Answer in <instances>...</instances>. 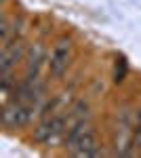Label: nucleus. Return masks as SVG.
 <instances>
[{
  "mask_svg": "<svg viewBox=\"0 0 141 158\" xmlns=\"http://www.w3.org/2000/svg\"><path fill=\"white\" fill-rule=\"evenodd\" d=\"M70 63H72V40L70 38H61V40H57L55 49L51 53V59H48L51 78H61L68 72Z\"/></svg>",
  "mask_w": 141,
  "mask_h": 158,
  "instance_id": "obj_3",
  "label": "nucleus"
},
{
  "mask_svg": "<svg viewBox=\"0 0 141 158\" xmlns=\"http://www.w3.org/2000/svg\"><path fill=\"white\" fill-rule=\"evenodd\" d=\"M27 55V47L21 38H13L11 42L2 44V53H0V74H6V72H13L15 65L19 61L25 59Z\"/></svg>",
  "mask_w": 141,
  "mask_h": 158,
  "instance_id": "obj_5",
  "label": "nucleus"
},
{
  "mask_svg": "<svg viewBox=\"0 0 141 158\" xmlns=\"http://www.w3.org/2000/svg\"><path fill=\"white\" fill-rule=\"evenodd\" d=\"M36 108H32L30 103H19V101H11L2 108V124L6 129H17V127H23L34 118Z\"/></svg>",
  "mask_w": 141,
  "mask_h": 158,
  "instance_id": "obj_2",
  "label": "nucleus"
},
{
  "mask_svg": "<svg viewBox=\"0 0 141 158\" xmlns=\"http://www.w3.org/2000/svg\"><path fill=\"white\" fill-rule=\"evenodd\" d=\"M65 133H68V118L63 114H53L44 116V120L34 129V139L38 143L55 146Z\"/></svg>",
  "mask_w": 141,
  "mask_h": 158,
  "instance_id": "obj_1",
  "label": "nucleus"
},
{
  "mask_svg": "<svg viewBox=\"0 0 141 158\" xmlns=\"http://www.w3.org/2000/svg\"><path fill=\"white\" fill-rule=\"evenodd\" d=\"M86 118H91V106H89V101H76L74 103V108L70 110V116H68V124L72 122H80V120H86Z\"/></svg>",
  "mask_w": 141,
  "mask_h": 158,
  "instance_id": "obj_8",
  "label": "nucleus"
},
{
  "mask_svg": "<svg viewBox=\"0 0 141 158\" xmlns=\"http://www.w3.org/2000/svg\"><path fill=\"white\" fill-rule=\"evenodd\" d=\"M133 114L129 110H122L118 114L116 133H114V143H116V154L120 156H131V143H133Z\"/></svg>",
  "mask_w": 141,
  "mask_h": 158,
  "instance_id": "obj_4",
  "label": "nucleus"
},
{
  "mask_svg": "<svg viewBox=\"0 0 141 158\" xmlns=\"http://www.w3.org/2000/svg\"><path fill=\"white\" fill-rule=\"evenodd\" d=\"M44 61H47V49L40 42H36L25 55V78H38Z\"/></svg>",
  "mask_w": 141,
  "mask_h": 158,
  "instance_id": "obj_7",
  "label": "nucleus"
},
{
  "mask_svg": "<svg viewBox=\"0 0 141 158\" xmlns=\"http://www.w3.org/2000/svg\"><path fill=\"white\" fill-rule=\"evenodd\" d=\"M72 152L74 156H101L103 152L99 150V139H97V131H95V127H91L86 133L74 143V146L68 150Z\"/></svg>",
  "mask_w": 141,
  "mask_h": 158,
  "instance_id": "obj_6",
  "label": "nucleus"
}]
</instances>
